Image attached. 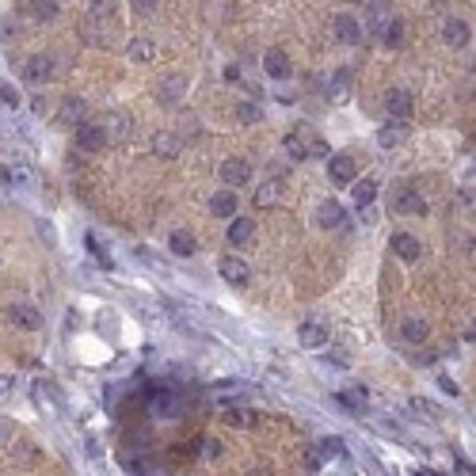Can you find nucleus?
<instances>
[{"instance_id":"obj_13","label":"nucleus","mask_w":476,"mask_h":476,"mask_svg":"<svg viewBox=\"0 0 476 476\" xmlns=\"http://www.w3.org/2000/svg\"><path fill=\"white\" fill-rule=\"evenodd\" d=\"M343 450V442L339 438H324V442H316L313 450H309V469H320L328 457H336V453Z\"/></svg>"},{"instance_id":"obj_2","label":"nucleus","mask_w":476,"mask_h":476,"mask_svg":"<svg viewBox=\"0 0 476 476\" xmlns=\"http://www.w3.org/2000/svg\"><path fill=\"white\" fill-rule=\"evenodd\" d=\"M217 271H221V279H225L229 286H240V290L252 282V267H248L244 259H237V256H221Z\"/></svg>"},{"instance_id":"obj_33","label":"nucleus","mask_w":476,"mask_h":476,"mask_svg":"<svg viewBox=\"0 0 476 476\" xmlns=\"http://www.w3.org/2000/svg\"><path fill=\"white\" fill-rule=\"evenodd\" d=\"M168 244H172L175 256H195V248H198L191 232H172V240H168Z\"/></svg>"},{"instance_id":"obj_3","label":"nucleus","mask_w":476,"mask_h":476,"mask_svg":"<svg viewBox=\"0 0 476 476\" xmlns=\"http://www.w3.org/2000/svg\"><path fill=\"white\" fill-rule=\"evenodd\" d=\"M354 172H358V164H354V157H347V152H336V157H328V175H331V183L347 187V183H354Z\"/></svg>"},{"instance_id":"obj_35","label":"nucleus","mask_w":476,"mask_h":476,"mask_svg":"<svg viewBox=\"0 0 476 476\" xmlns=\"http://www.w3.org/2000/svg\"><path fill=\"white\" fill-rule=\"evenodd\" d=\"M92 16L99 19V16H115V0H92Z\"/></svg>"},{"instance_id":"obj_10","label":"nucleus","mask_w":476,"mask_h":476,"mask_svg":"<svg viewBox=\"0 0 476 476\" xmlns=\"http://www.w3.org/2000/svg\"><path fill=\"white\" fill-rule=\"evenodd\" d=\"M297 339H301V347H309V351L324 347V343H328V328L320 324V320H305V324L297 328Z\"/></svg>"},{"instance_id":"obj_31","label":"nucleus","mask_w":476,"mask_h":476,"mask_svg":"<svg viewBox=\"0 0 476 476\" xmlns=\"http://www.w3.org/2000/svg\"><path fill=\"white\" fill-rule=\"evenodd\" d=\"M373 198H378V183H373V180H354V202L370 206Z\"/></svg>"},{"instance_id":"obj_23","label":"nucleus","mask_w":476,"mask_h":476,"mask_svg":"<svg viewBox=\"0 0 476 476\" xmlns=\"http://www.w3.org/2000/svg\"><path fill=\"white\" fill-rule=\"evenodd\" d=\"M328 99H331V103H343V99H351V73H347V69H339L336 76H331Z\"/></svg>"},{"instance_id":"obj_24","label":"nucleus","mask_w":476,"mask_h":476,"mask_svg":"<svg viewBox=\"0 0 476 476\" xmlns=\"http://www.w3.org/2000/svg\"><path fill=\"white\" fill-rule=\"evenodd\" d=\"M252 232H256V221H252V217H232V225H229V240H232V244H248Z\"/></svg>"},{"instance_id":"obj_11","label":"nucleus","mask_w":476,"mask_h":476,"mask_svg":"<svg viewBox=\"0 0 476 476\" xmlns=\"http://www.w3.org/2000/svg\"><path fill=\"white\" fill-rule=\"evenodd\" d=\"M76 145H81L84 152H95V149H103V145H107V138H103V126H95V123H84L81 130H76Z\"/></svg>"},{"instance_id":"obj_41","label":"nucleus","mask_w":476,"mask_h":476,"mask_svg":"<svg viewBox=\"0 0 476 476\" xmlns=\"http://www.w3.org/2000/svg\"><path fill=\"white\" fill-rule=\"evenodd\" d=\"M130 4H134L138 12H152V8H157V0H130Z\"/></svg>"},{"instance_id":"obj_19","label":"nucleus","mask_w":476,"mask_h":476,"mask_svg":"<svg viewBox=\"0 0 476 476\" xmlns=\"http://www.w3.org/2000/svg\"><path fill=\"white\" fill-rule=\"evenodd\" d=\"M27 16L38 24H53L58 19V0H27Z\"/></svg>"},{"instance_id":"obj_39","label":"nucleus","mask_w":476,"mask_h":476,"mask_svg":"<svg viewBox=\"0 0 476 476\" xmlns=\"http://www.w3.org/2000/svg\"><path fill=\"white\" fill-rule=\"evenodd\" d=\"M309 157H328V141L313 138V141H309Z\"/></svg>"},{"instance_id":"obj_20","label":"nucleus","mask_w":476,"mask_h":476,"mask_svg":"<svg viewBox=\"0 0 476 476\" xmlns=\"http://www.w3.org/2000/svg\"><path fill=\"white\" fill-rule=\"evenodd\" d=\"M209 214L214 217H237V195L232 191H217L209 198Z\"/></svg>"},{"instance_id":"obj_1","label":"nucleus","mask_w":476,"mask_h":476,"mask_svg":"<svg viewBox=\"0 0 476 476\" xmlns=\"http://www.w3.org/2000/svg\"><path fill=\"white\" fill-rule=\"evenodd\" d=\"M149 408H152V415H160V419H180L183 415V400L172 389H157L149 396Z\"/></svg>"},{"instance_id":"obj_18","label":"nucleus","mask_w":476,"mask_h":476,"mask_svg":"<svg viewBox=\"0 0 476 476\" xmlns=\"http://www.w3.org/2000/svg\"><path fill=\"white\" fill-rule=\"evenodd\" d=\"M400 141H408V123H389L378 130V145L381 149H396Z\"/></svg>"},{"instance_id":"obj_36","label":"nucleus","mask_w":476,"mask_h":476,"mask_svg":"<svg viewBox=\"0 0 476 476\" xmlns=\"http://www.w3.org/2000/svg\"><path fill=\"white\" fill-rule=\"evenodd\" d=\"M240 123H259V107L256 103H240Z\"/></svg>"},{"instance_id":"obj_4","label":"nucleus","mask_w":476,"mask_h":476,"mask_svg":"<svg viewBox=\"0 0 476 476\" xmlns=\"http://www.w3.org/2000/svg\"><path fill=\"white\" fill-rule=\"evenodd\" d=\"M373 35H378L389 50H400L404 46V35H408V19H381Z\"/></svg>"},{"instance_id":"obj_5","label":"nucleus","mask_w":476,"mask_h":476,"mask_svg":"<svg viewBox=\"0 0 476 476\" xmlns=\"http://www.w3.org/2000/svg\"><path fill=\"white\" fill-rule=\"evenodd\" d=\"M217 175H221V180H225L229 187H244V183L252 180V164H248V160H240V157H232V160H221Z\"/></svg>"},{"instance_id":"obj_28","label":"nucleus","mask_w":476,"mask_h":476,"mask_svg":"<svg viewBox=\"0 0 476 476\" xmlns=\"http://www.w3.org/2000/svg\"><path fill=\"white\" fill-rule=\"evenodd\" d=\"M400 336H404L408 343H423V339L430 336V324H427V320H419V316H412V320H404Z\"/></svg>"},{"instance_id":"obj_37","label":"nucleus","mask_w":476,"mask_h":476,"mask_svg":"<svg viewBox=\"0 0 476 476\" xmlns=\"http://www.w3.org/2000/svg\"><path fill=\"white\" fill-rule=\"evenodd\" d=\"M0 99H4L8 107H19V92H16L12 84H0Z\"/></svg>"},{"instance_id":"obj_6","label":"nucleus","mask_w":476,"mask_h":476,"mask_svg":"<svg viewBox=\"0 0 476 476\" xmlns=\"http://www.w3.org/2000/svg\"><path fill=\"white\" fill-rule=\"evenodd\" d=\"M385 110L393 115V123H404V118L412 115V92H404V88H393V92L385 95Z\"/></svg>"},{"instance_id":"obj_27","label":"nucleus","mask_w":476,"mask_h":476,"mask_svg":"<svg viewBox=\"0 0 476 476\" xmlns=\"http://www.w3.org/2000/svg\"><path fill=\"white\" fill-rule=\"evenodd\" d=\"M279 198H282V183L279 180H267V183L256 187V202L259 206H279Z\"/></svg>"},{"instance_id":"obj_32","label":"nucleus","mask_w":476,"mask_h":476,"mask_svg":"<svg viewBox=\"0 0 476 476\" xmlns=\"http://www.w3.org/2000/svg\"><path fill=\"white\" fill-rule=\"evenodd\" d=\"M152 149H157V157H175V152H180V138L175 134H157L152 138Z\"/></svg>"},{"instance_id":"obj_9","label":"nucleus","mask_w":476,"mask_h":476,"mask_svg":"<svg viewBox=\"0 0 476 476\" xmlns=\"http://www.w3.org/2000/svg\"><path fill=\"white\" fill-rule=\"evenodd\" d=\"M343 221H347V214H343V206H339V202L324 198V202L316 206V225H320V229H339Z\"/></svg>"},{"instance_id":"obj_17","label":"nucleus","mask_w":476,"mask_h":476,"mask_svg":"<svg viewBox=\"0 0 476 476\" xmlns=\"http://www.w3.org/2000/svg\"><path fill=\"white\" fill-rule=\"evenodd\" d=\"M263 69H267V76H274V81H286V76H290V58H286L282 50H267Z\"/></svg>"},{"instance_id":"obj_22","label":"nucleus","mask_w":476,"mask_h":476,"mask_svg":"<svg viewBox=\"0 0 476 476\" xmlns=\"http://www.w3.org/2000/svg\"><path fill=\"white\" fill-rule=\"evenodd\" d=\"M336 35H339L343 42H351V46H358V42H362L358 19H354V16H339V19H336Z\"/></svg>"},{"instance_id":"obj_34","label":"nucleus","mask_w":476,"mask_h":476,"mask_svg":"<svg viewBox=\"0 0 476 476\" xmlns=\"http://www.w3.org/2000/svg\"><path fill=\"white\" fill-rule=\"evenodd\" d=\"M126 53H130V61H152V53H157V50H152L149 38H134L126 46Z\"/></svg>"},{"instance_id":"obj_15","label":"nucleus","mask_w":476,"mask_h":476,"mask_svg":"<svg viewBox=\"0 0 476 476\" xmlns=\"http://www.w3.org/2000/svg\"><path fill=\"white\" fill-rule=\"evenodd\" d=\"M126 134H130V118L123 115V110H110L107 123H103V138L107 141H123Z\"/></svg>"},{"instance_id":"obj_25","label":"nucleus","mask_w":476,"mask_h":476,"mask_svg":"<svg viewBox=\"0 0 476 476\" xmlns=\"http://www.w3.org/2000/svg\"><path fill=\"white\" fill-rule=\"evenodd\" d=\"M84 118H88V107H84V99H65V107H61V123L65 126H84Z\"/></svg>"},{"instance_id":"obj_12","label":"nucleus","mask_w":476,"mask_h":476,"mask_svg":"<svg viewBox=\"0 0 476 476\" xmlns=\"http://www.w3.org/2000/svg\"><path fill=\"white\" fill-rule=\"evenodd\" d=\"M183 92H187L183 76H164V81L157 84V99H160V103H180Z\"/></svg>"},{"instance_id":"obj_29","label":"nucleus","mask_w":476,"mask_h":476,"mask_svg":"<svg viewBox=\"0 0 476 476\" xmlns=\"http://www.w3.org/2000/svg\"><path fill=\"white\" fill-rule=\"evenodd\" d=\"M366 400H370V393L362 389V385H351L347 393H339V404H343V408H354V412H362V408H366Z\"/></svg>"},{"instance_id":"obj_16","label":"nucleus","mask_w":476,"mask_h":476,"mask_svg":"<svg viewBox=\"0 0 476 476\" xmlns=\"http://www.w3.org/2000/svg\"><path fill=\"white\" fill-rule=\"evenodd\" d=\"M393 252L404 263H415L419 259V240L412 237V232H396V237H393Z\"/></svg>"},{"instance_id":"obj_38","label":"nucleus","mask_w":476,"mask_h":476,"mask_svg":"<svg viewBox=\"0 0 476 476\" xmlns=\"http://www.w3.org/2000/svg\"><path fill=\"white\" fill-rule=\"evenodd\" d=\"M202 453L206 457H221V442L217 438H202Z\"/></svg>"},{"instance_id":"obj_42","label":"nucleus","mask_w":476,"mask_h":476,"mask_svg":"<svg viewBox=\"0 0 476 476\" xmlns=\"http://www.w3.org/2000/svg\"><path fill=\"white\" fill-rule=\"evenodd\" d=\"M366 4H370V12H385V8L393 4V0H366Z\"/></svg>"},{"instance_id":"obj_26","label":"nucleus","mask_w":476,"mask_h":476,"mask_svg":"<svg viewBox=\"0 0 476 476\" xmlns=\"http://www.w3.org/2000/svg\"><path fill=\"white\" fill-rule=\"evenodd\" d=\"M396 209L400 214H427V202L415 191H396Z\"/></svg>"},{"instance_id":"obj_7","label":"nucleus","mask_w":476,"mask_h":476,"mask_svg":"<svg viewBox=\"0 0 476 476\" xmlns=\"http://www.w3.org/2000/svg\"><path fill=\"white\" fill-rule=\"evenodd\" d=\"M24 76L31 84H46L53 81V58H46V53H35L27 65H24Z\"/></svg>"},{"instance_id":"obj_43","label":"nucleus","mask_w":476,"mask_h":476,"mask_svg":"<svg viewBox=\"0 0 476 476\" xmlns=\"http://www.w3.org/2000/svg\"><path fill=\"white\" fill-rule=\"evenodd\" d=\"M225 81L229 84H240V69H237V65H229V69H225Z\"/></svg>"},{"instance_id":"obj_21","label":"nucleus","mask_w":476,"mask_h":476,"mask_svg":"<svg viewBox=\"0 0 476 476\" xmlns=\"http://www.w3.org/2000/svg\"><path fill=\"white\" fill-rule=\"evenodd\" d=\"M442 38H446L450 46H469V24H465V19H446Z\"/></svg>"},{"instance_id":"obj_45","label":"nucleus","mask_w":476,"mask_h":476,"mask_svg":"<svg viewBox=\"0 0 476 476\" xmlns=\"http://www.w3.org/2000/svg\"><path fill=\"white\" fill-rule=\"evenodd\" d=\"M415 476H438V472H430V469H419Z\"/></svg>"},{"instance_id":"obj_40","label":"nucleus","mask_w":476,"mask_h":476,"mask_svg":"<svg viewBox=\"0 0 476 476\" xmlns=\"http://www.w3.org/2000/svg\"><path fill=\"white\" fill-rule=\"evenodd\" d=\"M438 385H442V393H446V396H457L461 389H457V381H453V378H438Z\"/></svg>"},{"instance_id":"obj_30","label":"nucleus","mask_w":476,"mask_h":476,"mask_svg":"<svg viewBox=\"0 0 476 476\" xmlns=\"http://www.w3.org/2000/svg\"><path fill=\"white\" fill-rule=\"evenodd\" d=\"M221 419H225L229 427H240V430L256 427V415H252L248 408H225V415H221Z\"/></svg>"},{"instance_id":"obj_44","label":"nucleus","mask_w":476,"mask_h":476,"mask_svg":"<svg viewBox=\"0 0 476 476\" xmlns=\"http://www.w3.org/2000/svg\"><path fill=\"white\" fill-rule=\"evenodd\" d=\"M4 393H12V378H4V373H0V396Z\"/></svg>"},{"instance_id":"obj_8","label":"nucleus","mask_w":476,"mask_h":476,"mask_svg":"<svg viewBox=\"0 0 476 476\" xmlns=\"http://www.w3.org/2000/svg\"><path fill=\"white\" fill-rule=\"evenodd\" d=\"M316 134L309 126H297L294 134H286V152H290V160H305L309 157V141H313Z\"/></svg>"},{"instance_id":"obj_14","label":"nucleus","mask_w":476,"mask_h":476,"mask_svg":"<svg viewBox=\"0 0 476 476\" xmlns=\"http://www.w3.org/2000/svg\"><path fill=\"white\" fill-rule=\"evenodd\" d=\"M12 324L16 328H24V331H35V328H42V316H38V309H31V305H12Z\"/></svg>"}]
</instances>
